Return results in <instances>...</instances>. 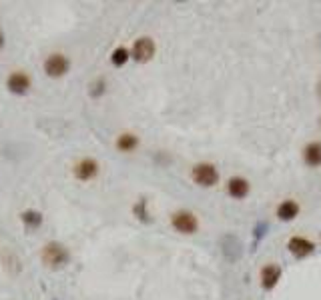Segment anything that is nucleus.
Returning a JSON list of instances; mask_svg holds the SVG:
<instances>
[{
	"instance_id": "obj_4",
	"label": "nucleus",
	"mask_w": 321,
	"mask_h": 300,
	"mask_svg": "<svg viewBox=\"0 0 321 300\" xmlns=\"http://www.w3.org/2000/svg\"><path fill=\"white\" fill-rule=\"evenodd\" d=\"M99 172H101V164L91 156L78 158L72 164V176L78 180V182H91V180H95L99 176Z\"/></svg>"
},
{
	"instance_id": "obj_13",
	"label": "nucleus",
	"mask_w": 321,
	"mask_h": 300,
	"mask_svg": "<svg viewBox=\"0 0 321 300\" xmlns=\"http://www.w3.org/2000/svg\"><path fill=\"white\" fill-rule=\"evenodd\" d=\"M303 162L311 168L321 166V142L313 140L303 148Z\"/></svg>"
},
{
	"instance_id": "obj_14",
	"label": "nucleus",
	"mask_w": 321,
	"mask_h": 300,
	"mask_svg": "<svg viewBox=\"0 0 321 300\" xmlns=\"http://www.w3.org/2000/svg\"><path fill=\"white\" fill-rule=\"evenodd\" d=\"M20 222L24 224V228H26V230H36V228H40V226H42L44 216H42L40 210L28 208V210H24V212H20Z\"/></svg>"
},
{
	"instance_id": "obj_10",
	"label": "nucleus",
	"mask_w": 321,
	"mask_h": 300,
	"mask_svg": "<svg viewBox=\"0 0 321 300\" xmlns=\"http://www.w3.org/2000/svg\"><path fill=\"white\" fill-rule=\"evenodd\" d=\"M251 190V184H249V180L243 178V176H233L227 180V194L231 198H235V200H243L247 198Z\"/></svg>"
},
{
	"instance_id": "obj_17",
	"label": "nucleus",
	"mask_w": 321,
	"mask_h": 300,
	"mask_svg": "<svg viewBox=\"0 0 321 300\" xmlns=\"http://www.w3.org/2000/svg\"><path fill=\"white\" fill-rule=\"evenodd\" d=\"M105 92H107V78H105V76H97V78L89 84V96H91L93 100H99Z\"/></svg>"
},
{
	"instance_id": "obj_3",
	"label": "nucleus",
	"mask_w": 321,
	"mask_h": 300,
	"mask_svg": "<svg viewBox=\"0 0 321 300\" xmlns=\"http://www.w3.org/2000/svg\"><path fill=\"white\" fill-rule=\"evenodd\" d=\"M191 178L197 186H203V188H211L219 182V170L215 168V164L211 162H199L193 166L191 170Z\"/></svg>"
},
{
	"instance_id": "obj_8",
	"label": "nucleus",
	"mask_w": 321,
	"mask_h": 300,
	"mask_svg": "<svg viewBox=\"0 0 321 300\" xmlns=\"http://www.w3.org/2000/svg\"><path fill=\"white\" fill-rule=\"evenodd\" d=\"M221 252L223 256L229 260V262H235L241 258L243 254V244H241V240L235 236V234H223L221 236Z\"/></svg>"
},
{
	"instance_id": "obj_6",
	"label": "nucleus",
	"mask_w": 321,
	"mask_h": 300,
	"mask_svg": "<svg viewBox=\"0 0 321 300\" xmlns=\"http://www.w3.org/2000/svg\"><path fill=\"white\" fill-rule=\"evenodd\" d=\"M171 226L181 234H195L199 230V218L191 210H177L171 214Z\"/></svg>"
},
{
	"instance_id": "obj_20",
	"label": "nucleus",
	"mask_w": 321,
	"mask_h": 300,
	"mask_svg": "<svg viewBox=\"0 0 321 300\" xmlns=\"http://www.w3.org/2000/svg\"><path fill=\"white\" fill-rule=\"evenodd\" d=\"M4 48V34H2V30H0V50Z\"/></svg>"
},
{
	"instance_id": "obj_18",
	"label": "nucleus",
	"mask_w": 321,
	"mask_h": 300,
	"mask_svg": "<svg viewBox=\"0 0 321 300\" xmlns=\"http://www.w3.org/2000/svg\"><path fill=\"white\" fill-rule=\"evenodd\" d=\"M133 214H135L141 222H144V224L153 222V218H151V214H149V210H147V200H144V198H141V200L133 206Z\"/></svg>"
},
{
	"instance_id": "obj_9",
	"label": "nucleus",
	"mask_w": 321,
	"mask_h": 300,
	"mask_svg": "<svg viewBox=\"0 0 321 300\" xmlns=\"http://www.w3.org/2000/svg\"><path fill=\"white\" fill-rule=\"evenodd\" d=\"M287 248L295 258H305L315 250V244L305 236H291L289 242H287Z\"/></svg>"
},
{
	"instance_id": "obj_7",
	"label": "nucleus",
	"mask_w": 321,
	"mask_h": 300,
	"mask_svg": "<svg viewBox=\"0 0 321 300\" xmlns=\"http://www.w3.org/2000/svg\"><path fill=\"white\" fill-rule=\"evenodd\" d=\"M6 88H8V92H12L16 96H24V94H28V90L33 88V78L24 70H14L6 78Z\"/></svg>"
},
{
	"instance_id": "obj_16",
	"label": "nucleus",
	"mask_w": 321,
	"mask_h": 300,
	"mask_svg": "<svg viewBox=\"0 0 321 300\" xmlns=\"http://www.w3.org/2000/svg\"><path fill=\"white\" fill-rule=\"evenodd\" d=\"M131 60V50L125 48V46H119L110 52V64L116 66V68H123L127 62Z\"/></svg>"
},
{
	"instance_id": "obj_5",
	"label": "nucleus",
	"mask_w": 321,
	"mask_h": 300,
	"mask_svg": "<svg viewBox=\"0 0 321 300\" xmlns=\"http://www.w3.org/2000/svg\"><path fill=\"white\" fill-rule=\"evenodd\" d=\"M157 52V44L151 36H141L133 42V48H131V58L135 60V62L139 64H144V62H149V60H153Z\"/></svg>"
},
{
	"instance_id": "obj_15",
	"label": "nucleus",
	"mask_w": 321,
	"mask_h": 300,
	"mask_svg": "<svg viewBox=\"0 0 321 300\" xmlns=\"http://www.w3.org/2000/svg\"><path fill=\"white\" fill-rule=\"evenodd\" d=\"M297 214H299V204L295 200H283L277 206V218L283 222H291Z\"/></svg>"
},
{
	"instance_id": "obj_2",
	"label": "nucleus",
	"mask_w": 321,
	"mask_h": 300,
	"mask_svg": "<svg viewBox=\"0 0 321 300\" xmlns=\"http://www.w3.org/2000/svg\"><path fill=\"white\" fill-rule=\"evenodd\" d=\"M42 70L48 78H63L69 74L71 70V58L63 52H52L44 58L42 62Z\"/></svg>"
},
{
	"instance_id": "obj_1",
	"label": "nucleus",
	"mask_w": 321,
	"mask_h": 300,
	"mask_svg": "<svg viewBox=\"0 0 321 300\" xmlns=\"http://www.w3.org/2000/svg\"><path fill=\"white\" fill-rule=\"evenodd\" d=\"M40 260L48 270H61L71 262V252L63 242L50 240L40 250Z\"/></svg>"
},
{
	"instance_id": "obj_21",
	"label": "nucleus",
	"mask_w": 321,
	"mask_h": 300,
	"mask_svg": "<svg viewBox=\"0 0 321 300\" xmlns=\"http://www.w3.org/2000/svg\"><path fill=\"white\" fill-rule=\"evenodd\" d=\"M317 94H319V98H321V82H319V86H317Z\"/></svg>"
},
{
	"instance_id": "obj_19",
	"label": "nucleus",
	"mask_w": 321,
	"mask_h": 300,
	"mask_svg": "<svg viewBox=\"0 0 321 300\" xmlns=\"http://www.w3.org/2000/svg\"><path fill=\"white\" fill-rule=\"evenodd\" d=\"M267 230H269V224L265 220H259L255 224V228H253V250H255V246L261 242V240L267 236Z\"/></svg>"
},
{
	"instance_id": "obj_11",
	"label": "nucleus",
	"mask_w": 321,
	"mask_h": 300,
	"mask_svg": "<svg viewBox=\"0 0 321 300\" xmlns=\"http://www.w3.org/2000/svg\"><path fill=\"white\" fill-rule=\"evenodd\" d=\"M281 278V266L279 264H267L261 268V288L273 290Z\"/></svg>"
},
{
	"instance_id": "obj_12",
	"label": "nucleus",
	"mask_w": 321,
	"mask_h": 300,
	"mask_svg": "<svg viewBox=\"0 0 321 300\" xmlns=\"http://www.w3.org/2000/svg\"><path fill=\"white\" fill-rule=\"evenodd\" d=\"M139 144H141V140L133 132H121L119 136H116V140H114L116 150H119V152H125V154L135 152V150L139 148Z\"/></svg>"
}]
</instances>
